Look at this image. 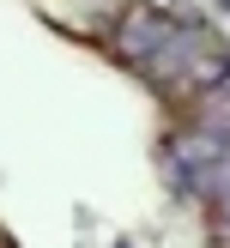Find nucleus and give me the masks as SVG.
<instances>
[{
	"label": "nucleus",
	"mask_w": 230,
	"mask_h": 248,
	"mask_svg": "<svg viewBox=\"0 0 230 248\" xmlns=\"http://www.w3.org/2000/svg\"><path fill=\"white\" fill-rule=\"evenodd\" d=\"M224 200H230V194H224Z\"/></svg>",
	"instance_id": "f257e3e1"
}]
</instances>
